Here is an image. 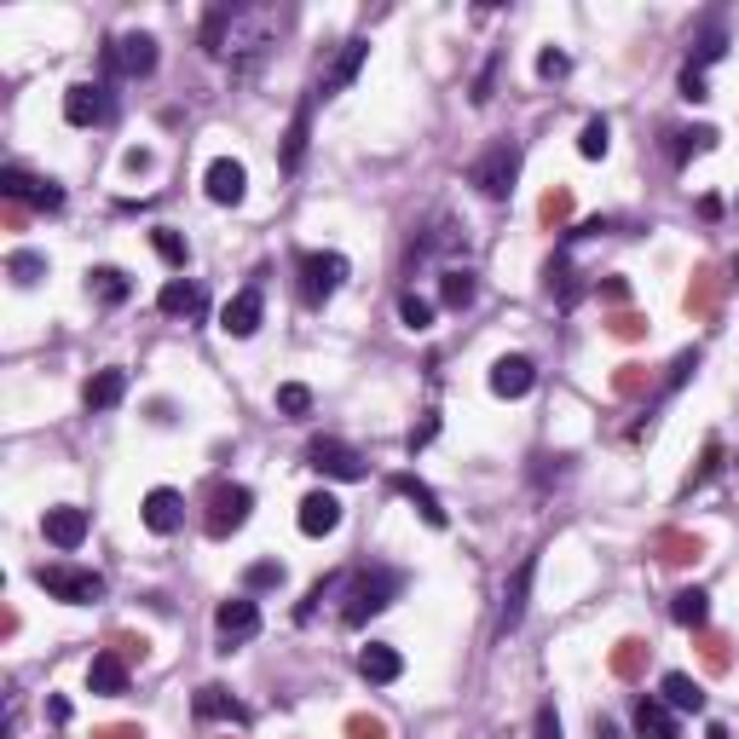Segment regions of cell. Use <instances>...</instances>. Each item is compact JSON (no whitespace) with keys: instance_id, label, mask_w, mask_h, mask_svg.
I'll list each match as a JSON object with an SVG mask.
<instances>
[{"instance_id":"cell-10","label":"cell","mask_w":739,"mask_h":739,"mask_svg":"<svg viewBox=\"0 0 739 739\" xmlns=\"http://www.w3.org/2000/svg\"><path fill=\"white\" fill-rule=\"evenodd\" d=\"M214 630H220V653H232V642H249L254 630H261V606H254L249 595H232V601H220L214 606Z\"/></svg>"},{"instance_id":"cell-27","label":"cell","mask_w":739,"mask_h":739,"mask_svg":"<svg viewBox=\"0 0 739 739\" xmlns=\"http://www.w3.org/2000/svg\"><path fill=\"white\" fill-rule=\"evenodd\" d=\"M307 134H313V93H307V105L295 110V122H289V139H284V173H295L300 168V157H307Z\"/></svg>"},{"instance_id":"cell-43","label":"cell","mask_w":739,"mask_h":739,"mask_svg":"<svg viewBox=\"0 0 739 739\" xmlns=\"http://www.w3.org/2000/svg\"><path fill=\"white\" fill-rule=\"evenodd\" d=\"M682 98H694V105H699V98H710V93H705V75H699V70H682Z\"/></svg>"},{"instance_id":"cell-22","label":"cell","mask_w":739,"mask_h":739,"mask_svg":"<svg viewBox=\"0 0 739 739\" xmlns=\"http://www.w3.org/2000/svg\"><path fill=\"white\" fill-rule=\"evenodd\" d=\"M157 307L168 318H197L202 313V284H191V277H168L162 295H157Z\"/></svg>"},{"instance_id":"cell-14","label":"cell","mask_w":739,"mask_h":739,"mask_svg":"<svg viewBox=\"0 0 739 739\" xmlns=\"http://www.w3.org/2000/svg\"><path fill=\"white\" fill-rule=\"evenodd\" d=\"M261 313H266V300H261V289H243V295H232L225 300V313H220V329L232 341H249L254 329H261Z\"/></svg>"},{"instance_id":"cell-36","label":"cell","mask_w":739,"mask_h":739,"mask_svg":"<svg viewBox=\"0 0 739 739\" xmlns=\"http://www.w3.org/2000/svg\"><path fill=\"white\" fill-rule=\"evenodd\" d=\"M277 411H284V416H307V411H313V388L284 381V388H277Z\"/></svg>"},{"instance_id":"cell-18","label":"cell","mask_w":739,"mask_h":739,"mask_svg":"<svg viewBox=\"0 0 739 739\" xmlns=\"http://www.w3.org/2000/svg\"><path fill=\"white\" fill-rule=\"evenodd\" d=\"M180 520H186V503H180V492L157 486V492L145 497V526L157 531V538H168V531H180Z\"/></svg>"},{"instance_id":"cell-46","label":"cell","mask_w":739,"mask_h":739,"mask_svg":"<svg viewBox=\"0 0 739 739\" xmlns=\"http://www.w3.org/2000/svg\"><path fill=\"white\" fill-rule=\"evenodd\" d=\"M705 739H733V733H728V728H710V733H705Z\"/></svg>"},{"instance_id":"cell-34","label":"cell","mask_w":739,"mask_h":739,"mask_svg":"<svg viewBox=\"0 0 739 739\" xmlns=\"http://www.w3.org/2000/svg\"><path fill=\"white\" fill-rule=\"evenodd\" d=\"M150 249H157L173 272H186V237L173 232V225H157V232H150Z\"/></svg>"},{"instance_id":"cell-45","label":"cell","mask_w":739,"mask_h":739,"mask_svg":"<svg viewBox=\"0 0 739 739\" xmlns=\"http://www.w3.org/2000/svg\"><path fill=\"white\" fill-rule=\"evenodd\" d=\"M595 739H624V733H619V722H606V717H595Z\"/></svg>"},{"instance_id":"cell-1","label":"cell","mask_w":739,"mask_h":739,"mask_svg":"<svg viewBox=\"0 0 739 739\" xmlns=\"http://www.w3.org/2000/svg\"><path fill=\"white\" fill-rule=\"evenodd\" d=\"M399 590H404V578H399L393 567L352 572V583H347V606H341V624H347V630H365L376 613H388V606L399 601Z\"/></svg>"},{"instance_id":"cell-25","label":"cell","mask_w":739,"mask_h":739,"mask_svg":"<svg viewBox=\"0 0 739 739\" xmlns=\"http://www.w3.org/2000/svg\"><path fill=\"white\" fill-rule=\"evenodd\" d=\"M635 733L642 739H682L671 705H658V699H635Z\"/></svg>"},{"instance_id":"cell-9","label":"cell","mask_w":739,"mask_h":739,"mask_svg":"<svg viewBox=\"0 0 739 739\" xmlns=\"http://www.w3.org/2000/svg\"><path fill=\"white\" fill-rule=\"evenodd\" d=\"M105 116H110V87L105 82H75L64 93V122L70 127H98Z\"/></svg>"},{"instance_id":"cell-32","label":"cell","mask_w":739,"mask_h":739,"mask_svg":"<svg viewBox=\"0 0 739 739\" xmlns=\"http://www.w3.org/2000/svg\"><path fill=\"white\" fill-rule=\"evenodd\" d=\"M87 284H93V295L105 300V307H122V300H127V272H116V266H98Z\"/></svg>"},{"instance_id":"cell-7","label":"cell","mask_w":739,"mask_h":739,"mask_svg":"<svg viewBox=\"0 0 739 739\" xmlns=\"http://www.w3.org/2000/svg\"><path fill=\"white\" fill-rule=\"evenodd\" d=\"M0 191H7L12 202H30V209L41 214H59L64 209V191L53 180H35V173H23V168H0Z\"/></svg>"},{"instance_id":"cell-23","label":"cell","mask_w":739,"mask_h":739,"mask_svg":"<svg viewBox=\"0 0 739 739\" xmlns=\"http://www.w3.org/2000/svg\"><path fill=\"white\" fill-rule=\"evenodd\" d=\"M87 687H93V694H105V699L127 694V658L122 653H98L87 665Z\"/></svg>"},{"instance_id":"cell-21","label":"cell","mask_w":739,"mask_h":739,"mask_svg":"<svg viewBox=\"0 0 739 739\" xmlns=\"http://www.w3.org/2000/svg\"><path fill=\"white\" fill-rule=\"evenodd\" d=\"M399 671H404V658H399V647H388V642H370V647L359 653V676L376 682V687L399 682Z\"/></svg>"},{"instance_id":"cell-41","label":"cell","mask_w":739,"mask_h":739,"mask_svg":"<svg viewBox=\"0 0 739 739\" xmlns=\"http://www.w3.org/2000/svg\"><path fill=\"white\" fill-rule=\"evenodd\" d=\"M497 64H503V59L492 53V59H486V70H479V82H474V105H486V98H492V82H497Z\"/></svg>"},{"instance_id":"cell-35","label":"cell","mask_w":739,"mask_h":739,"mask_svg":"<svg viewBox=\"0 0 739 739\" xmlns=\"http://www.w3.org/2000/svg\"><path fill=\"white\" fill-rule=\"evenodd\" d=\"M671 139H676V145H671V157L687 162L694 150H710V145H717V127H687V134H671Z\"/></svg>"},{"instance_id":"cell-19","label":"cell","mask_w":739,"mask_h":739,"mask_svg":"<svg viewBox=\"0 0 739 739\" xmlns=\"http://www.w3.org/2000/svg\"><path fill=\"white\" fill-rule=\"evenodd\" d=\"M191 710H197V722H249V710L225 694V687H197Z\"/></svg>"},{"instance_id":"cell-29","label":"cell","mask_w":739,"mask_h":739,"mask_svg":"<svg viewBox=\"0 0 739 739\" xmlns=\"http://www.w3.org/2000/svg\"><path fill=\"white\" fill-rule=\"evenodd\" d=\"M671 619L687 624V630H705V619H710V595H705V590H682V595L671 601Z\"/></svg>"},{"instance_id":"cell-26","label":"cell","mask_w":739,"mask_h":739,"mask_svg":"<svg viewBox=\"0 0 739 739\" xmlns=\"http://www.w3.org/2000/svg\"><path fill=\"white\" fill-rule=\"evenodd\" d=\"M658 694H665L671 710H694V717L705 710V687H699L694 676H682V671H671L665 682H658Z\"/></svg>"},{"instance_id":"cell-33","label":"cell","mask_w":739,"mask_h":739,"mask_svg":"<svg viewBox=\"0 0 739 739\" xmlns=\"http://www.w3.org/2000/svg\"><path fill=\"white\" fill-rule=\"evenodd\" d=\"M606 150H613V127H606L601 116L595 122H583V134H578V157H590V162H601Z\"/></svg>"},{"instance_id":"cell-13","label":"cell","mask_w":739,"mask_h":739,"mask_svg":"<svg viewBox=\"0 0 739 739\" xmlns=\"http://www.w3.org/2000/svg\"><path fill=\"white\" fill-rule=\"evenodd\" d=\"M531 578H538V555H526L520 567H515V578H508V590H503V619H497L503 635H508V630H520L526 601H531Z\"/></svg>"},{"instance_id":"cell-20","label":"cell","mask_w":739,"mask_h":739,"mask_svg":"<svg viewBox=\"0 0 739 739\" xmlns=\"http://www.w3.org/2000/svg\"><path fill=\"white\" fill-rule=\"evenodd\" d=\"M122 393H127V370H98V376H87V388H82V404L87 411H116L122 404Z\"/></svg>"},{"instance_id":"cell-12","label":"cell","mask_w":739,"mask_h":739,"mask_svg":"<svg viewBox=\"0 0 739 739\" xmlns=\"http://www.w3.org/2000/svg\"><path fill=\"white\" fill-rule=\"evenodd\" d=\"M202 186H209V197L220 202V209H237V202L249 197V168L232 162V157H214V162H209V180H202Z\"/></svg>"},{"instance_id":"cell-3","label":"cell","mask_w":739,"mask_h":739,"mask_svg":"<svg viewBox=\"0 0 739 739\" xmlns=\"http://www.w3.org/2000/svg\"><path fill=\"white\" fill-rule=\"evenodd\" d=\"M35 583L53 601H70V606H93V601H105V578L87 572V567H35Z\"/></svg>"},{"instance_id":"cell-42","label":"cell","mask_w":739,"mask_h":739,"mask_svg":"<svg viewBox=\"0 0 739 739\" xmlns=\"http://www.w3.org/2000/svg\"><path fill=\"white\" fill-rule=\"evenodd\" d=\"M347 739H388V728H381L376 717H352L347 722Z\"/></svg>"},{"instance_id":"cell-44","label":"cell","mask_w":739,"mask_h":739,"mask_svg":"<svg viewBox=\"0 0 739 739\" xmlns=\"http://www.w3.org/2000/svg\"><path fill=\"white\" fill-rule=\"evenodd\" d=\"M122 168H127V173H145V168H150V150H127Z\"/></svg>"},{"instance_id":"cell-28","label":"cell","mask_w":739,"mask_h":739,"mask_svg":"<svg viewBox=\"0 0 739 739\" xmlns=\"http://www.w3.org/2000/svg\"><path fill=\"white\" fill-rule=\"evenodd\" d=\"M474 289H479V284H474V272H468V266H451V272L440 277V300H445L451 313L474 307Z\"/></svg>"},{"instance_id":"cell-39","label":"cell","mask_w":739,"mask_h":739,"mask_svg":"<svg viewBox=\"0 0 739 739\" xmlns=\"http://www.w3.org/2000/svg\"><path fill=\"white\" fill-rule=\"evenodd\" d=\"M567 70H572V59H567V53H555V46H549V53H538V75H543V82H560Z\"/></svg>"},{"instance_id":"cell-40","label":"cell","mask_w":739,"mask_h":739,"mask_svg":"<svg viewBox=\"0 0 739 739\" xmlns=\"http://www.w3.org/2000/svg\"><path fill=\"white\" fill-rule=\"evenodd\" d=\"M531 739H560V717H555V705H538V717H531Z\"/></svg>"},{"instance_id":"cell-8","label":"cell","mask_w":739,"mask_h":739,"mask_svg":"<svg viewBox=\"0 0 739 739\" xmlns=\"http://www.w3.org/2000/svg\"><path fill=\"white\" fill-rule=\"evenodd\" d=\"M157 70V41L150 35H122V41H110L105 46V75H150Z\"/></svg>"},{"instance_id":"cell-5","label":"cell","mask_w":739,"mask_h":739,"mask_svg":"<svg viewBox=\"0 0 739 739\" xmlns=\"http://www.w3.org/2000/svg\"><path fill=\"white\" fill-rule=\"evenodd\" d=\"M249 508H254V492L249 486H214L209 515H202V531H209V538H232V531L249 520Z\"/></svg>"},{"instance_id":"cell-4","label":"cell","mask_w":739,"mask_h":739,"mask_svg":"<svg viewBox=\"0 0 739 739\" xmlns=\"http://www.w3.org/2000/svg\"><path fill=\"white\" fill-rule=\"evenodd\" d=\"M347 284V254H300V300L307 307H324L329 295Z\"/></svg>"},{"instance_id":"cell-31","label":"cell","mask_w":739,"mask_h":739,"mask_svg":"<svg viewBox=\"0 0 739 739\" xmlns=\"http://www.w3.org/2000/svg\"><path fill=\"white\" fill-rule=\"evenodd\" d=\"M7 272H12V284H18V289H35L41 277H46V261H41L35 249H18L12 261H7Z\"/></svg>"},{"instance_id":"cell-24","label":"cell","mask_w":739,"mask_h":739,"mask_svg":"<svg viewBox=\"0 0 739 739\" xmlns=\"http://www.w3.org/2000/svg\"><path fill=\"white\" fill-rule=\"evenodd\" d=\"M393 492H399V497H411V503H416V515H422L433 531H445V520H451V515H445V508H440V497H433L416 474H393Z\"/></svg>"},{"instance_id":"cell-2","label":"cell","mask_w":739,"mask_h":739,"mask_svg":"<svg viewBox=\"0 0 739 739\" xmlns=\"http://www.w3.org/2000/svg\"><path fill=\"white\" fill-rule=\"evenodd\" d=\"M515 180H520V145L515 139L486 145L474 157V168H468V186H479V197H492V202H503L508 191H515Z\"/></svg>"},{"instance_id":"cell-17","label":"cell","mask_w":739,"mask_h":739,"mask_svg":"<svg viewBox=\"0 0 739 739\" xmlns=\"http://www.w3.org/2000/svg\"><path fill=\"white\" fill-rule=\"evenodd\" d=\"M295 526L307 531V538H329V531L341 526V503L329 497V492H313V497H300V515H295Z\"/></svg>"},{"instance_id":"cell-38","label":"cell","mask_w":739,"mask_h":739,"mask_svg":"<svg viewBox=\"0 0 739 739\" xmlns=\"http://www.w3.org/2000/svg\"><path fill=\"white\" fill-rule=\"evenodd\" d=\"M243 583L249 590H277V583H284V567H277V560H254V567L243 572Z\"/></svg>"},{"instance_id":"cell-11","label":"cell","mask_w":739,"mask_h":739,"mask_svg":"<svg viewBox=\"0 0 739 739\" xmlns=\"http://www.w3.org/2000/svg\"><path fill=\"white\" fill-rule=\"evenodd\" d=\"M307 463L318 474H329V479H365V456L352 451V445H341V440H313Z\"/></svg>"},{"instance_id":"cell-15","label":"cell","mask_w":739,"mask_h":739,"mask_svg":"<svg viewBox=\"0 0 739 739\" xmlns=\"http://www.w3.org/2000/svg\"><path fill=\"white\" fill-rule=\"evenodd\" d=\"M46 543H59V549H82L87 543V508H75V503H59V508H46Z\"/></svg>"},{"instance_id":"cell-6","label":"cell","mask_w":739,"mask_h":739,"mask_svg":"<svg viewBox=\"0 0 739 739\" xmlns=\"http://www.w3.org/2000/svg\"><path fill=\"white\" fill-rule=\"evenodd\" d=\"M365 59H370V41H359V35H352V41H341V46H336V59H329V64L318 70V87H313V98H336L341 87H352V75L365 70Z\"/></svg>"},{"instance_id":"cell-37","label":"cell","mask_w":739,"mask_h":739,"mask_svg":"<svg viewBox=\"0 0 739 739\" xmlns=\"http://www.w3.org/2000/svg\"><path fill=\"white\" fill-rule=\"evenodd\" d=\"M399 318H404V329H427V324H433V300H422V295L404 289V295H399Z\"/></svg>"},{"instance_id":"cell-16","label":"cell","mask_w":739,"mask_h":739,"mask_svg":"<svg viewBox=\"0 0 739 739\" xmlns=\"http://www.w3.org/2000/svg\"><path fill=\"white\" fill-rule=\"evenodd\" d=\"M531 381H538V370H531V359H520V352H503L492 365V393L497 399H526Z\"/></svg>"},{"instance_id":"cell-30","label":"cell","mask_w":739,"mask_h":739,"mask_svg":"<svg viewBox=\"0 0 739 739\" xmlns=\"http://www.w3.org/2000/svg\"><path fill=\"white\" fill-rule=\"evenodd\" d=\"M728 53V35H722V23H710V30L694 41V59H687V70H699L705 75V64H717Z\"/></svg>"}]
</instances>
